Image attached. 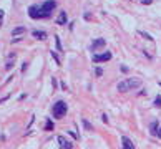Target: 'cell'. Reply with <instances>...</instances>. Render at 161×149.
Returning <instances> with one entry per match:
<instances>
[{
	"mask_svg": "<svg viewBox=\"0 0 161 149\" xmlns=\"http://www.w3.org/2000/svg\"><path fill=\"white\" fill-rule=\"evenodd\" d=\"M140 86H141V80L140 78H126V80H123V81L118 83L116 89L121 91V93H125V91H130V89L140 88Z\"/></svg>",
	"mask_w": 161,
	"mask_h": 149,
	"instance_id": "cell-2",
	"label": "cell"
},
{
	"mask_svg": "<svg viewBox=\"0 0 161 149\" xmlns=\"http://www.w3.org/2000/svg\"><path fill=\"white\" fill-rule=\"evenodd\" d=\"M55 7H57V2H55V0H47V2H43L42 5H33V7H30L28 15L32 18H35V20H38V18H47L52 15Z\"/></svg>",
	"mask_w": 161,
	"mask_h": 149,
	"instance_id": "cell-1",
	"label": "cell"
},
{
	"mask_svg": "<svg viewBox=\"0 0 161 149\" xmlns=\"http://www.w3.org/2000/svg\"><path fill=\"white\" fill-rule=\"evenodd\" d=\"M4 25V10H0V27Z\"/></svg>",
	"mask_w": 161,
	"mask_h": 149,
	"instance_id": "cell-17",
	"label": "cell"
},
{
	"mask_svg": "<svg viewBox=\"0 0 161 149\" xmlns=\"http://www.w3.org/2000/svg\"><path fill=\"white\" fill-rule=\"evenodd\" d=\"M13 61H15V55H10L7 60V65H5V68L7 70H12V66H13Z\"/></svg>",
	"mask_w": 161,
	"mask_h": 149,
	"instance_id": "cell-11",
	"label": "cell"
},
{
	"mask_svg": "<svg viewBox=\"0 0 161 149\" xmlns=\"http://www.w3.org/2000/svg\"><path fill=\"white\" fill-rule=\"evenodd\" d=\"M95 73H97V76H101V74H103V70H101V68H97Z\"/></svg>",
	"mask_w": 161,
	"mask_h": 149,
	"instance_id": "cell-18",
	"label": "cell"
},
{
	"mask_svg": "<svg viewBox=\"0 0 161 149\" xmlns=\"http://www.w3.org/2000/svg\"><path fill=\"white\" fill-rule=\"evenodd\" d=\"M156 136L161 139V126H160V129H156Z\"/></svg>",
	"mask_w": 161,
	"mask_h": 149,
	"instance_id": "cell-21",
	"label": "cell"
},
{
	"mask_svg": "<svg viewBox=\"0 0 161 149\" xmlns=\"http://www.w3.org/2000/svg\"><path fill=\"white\" fill-rule=\"evenodd\" d=\"M33 37H35L37 40H45L47 38V33L43 32V30H35V32H33Z\"/></svg>",
	"mask_w": 161,
	"mask_h": 149,
	"instance_id": "cell-9",
	"label": "cell"
},
{
	"mask_svg": "<svg viewBox=\"0 0 161 149\" xmlns=\"http://www.w3.org/2000/svg\"><path fill=\"white\" fill-rule=\"evenodd\" d=\"M22 33H25V27H17V28L12 30V35H13V37L22 35Z\"/></svg>",
	"mask_w": 161,
	"mask_h": 149,
	"instance_id": "cell-10",
	"label": "cell"
},
{
	"mask_svg": "<svg viewBox=\"0 0 161 149\" xmlns=\"http://www.w3.org/2000/svg\"><path fill=\"white\" fill-rule=\"evenodd\" d=\"M156 129H158V123H156V121H153V124H151V134L156 136Z\"/></svg>",
	"mask_w": 161,
	"mask_h": 149,
	"instance_id": "cell-13",
	"label": "cell"
},
{
	"mask_svg": "<svg viewBox=\"0 0 161 149\" xmlns=\"http://www.w3.org/2000/svg\"><path fill=\"white\" fill-rule=\"evenodd\" d=\"M52 58H53V60L57 61V65H58V66L61 65V63H60V58H58V55H57V53H53V51H52Z\"/></svg>",
	"mask_w": 161,
	"mask_h": 149,
	"instance_id": "cell-14",
	"label": "cell"
},
{
	"mask_svg": "<svg viewBox=\"0 0 161 149\" xmlns=\"http://www.w3.org/2000/svg\"><path fill=\"white\" fill-rule=\"evenodd\" d=\"M67 20H68L67 12H65V10H61L60 13H58V17H57V23H58V25H65V23H67Z\"/></svg>",
	"mask_w": 161,
	"mask_h": 149,
	"instance_id": "cell-7",
	"label": "cell"
},
{
	"mask_svg": "<svg viewBox=\"0 0 161 149\" xmlns=\"http://www.w3.org/2000/svg\"><path fill=\"white\" fill-rule=\"evenodd\" d=\"M108 60H111V53H110V51H105V53H101V55H95V57H93V63L108 61Z\"/></svg>",
	"mask_w": 161,
	"mask_h": 149,
	"instance_id": "cell-4",
	"label": "cell"
},
{
	"mask_svg": "<svg viewBox=\"0 0 161 149\" xmlns=\"http://www.w3.org/2000/svg\"><path fill=\"white\" fill-rule=\"evenodd\" d=\"M83 126H85V128L88 129V131L91 129V126H90V123H88V121H83Z\"/></svg>",
	"mask_w": 161,
	"mask_h": 149,
	"instance_id": "cell-19",
	"label": "cell"
},
{
	"mask_svg": "<svg viewBox=\"0 0 161 149\" xmlns=\"http://www.w3.org/2000/svg\"><path fill=\"white\" fill-rule=\"evenodd\" d=\"M67 111H68L67 103L60 99V101H57V103L53 104V110H52V113H53L55 118H58V119H60V118H63L65 114H67Z\"/></svg>",
	"mask_w": 161,
	"mask_h": 149,
	"instance_id": "cell-3",
	"label": "cell"
},
{
	"mask_svg": "<svg viewBox=\"0 0 161 149\" xmlns=\"http://www.w3.org/2000/svg\"><path fill=\"white\" fill-rule=\"evenodd\" d=\"M58 146H60L61 149H65V148H67V149H72L73 148V144L68 141L65 136H58Z\"/></svg>",
	"mask_w": 161,
	"mask_h": 149,
	"instance_id": "cell-5",
	"label": "cell"
},
{
	"mask_svg": "<svg viewBox=\"0 0 161 149\" xmlns=\"http://www.w3.org/2000/svg\"><path fill=\"white\" fill-rule=\"evenodd\" d=\"M27 66H28V63H27V61H25V63L22 65V71H25V70H27Z\"/></svg>",
	"mask_w": 161,
	"mask_h": 149,
	"instance_id": "cell-20",
	"label": "cell"
},
{
	"mask_svg": "<svg viewBox=\"0 0 161 149\" xmlns=\"http://www.w3.org/2000/svg\"><path fill=\"white\" fill-rule=\"evenodd\" d=\"M143 4H151V0H141Z\"/></svg>",
	"mask_w": 161,
	"mask_h": 149,
	"instance_id": "cell-22",
	"label": "cell"
},
{
	"mask_svg": "<svg viewBox=\"0 0 161 149\" xmlns=\"http://www.w3.org/2000/svg\"><path fill=\"white\" fill-rule=\"evenodd\" d=\"M45 129H47V131H52V129H53V123H52V119H47V124H45Z\"/></svg>",
	"mask_w": 161,
	"mask_h": 149,
	"instance_id": "cell-12",
	"label": "cell"
},
{
	"mask_svg": "<svg viewBox=\"0 0 161 149\" xmlns=\"http://www.w3.org/2000/svg\"><path fill=\"white\" fill-rule=\"evenodd\" d=\"M55 42H57V50L61 51V43H60V38H58V37H55Z\"/></svg>",
	"mask_w": 161,
	"mask_h": 149,
	"instance_id": "cell-16",
	"label": "cell"
},
{
	"mask_svg": "<svg viewBox=\"0 0 161 149\" xmlns=\"http://www.w3.org/2000/svg\"><path fill=\"white\" fill-rule=\"evenodd\" d=\"M121 142H123V148H125V149H135V144H133L126 136H125V138H121Z\"/></svg>",
	"mask_w": 161,
	"mask_h": 149,
	"instance_id": "cell-8",
	"label": "cell"
},
{
	"mask_svg": "<svg viewBox=\"0 0 161 149\" xmlns=\"http://www.w3.org/2000/svg\"><path fill=\"white\" fill-rule=\"evenodd\" d=\"M154 106L161 108V96H156V99H154Z\"/></svg>",
	"mask_w": 161,
	"mask_h": 149,
	"instance_id": "cell-15",
	"label": "cell"
},
{
	"mask_svg": "<svg viewBox=\"0 0 161 149\" xmlns=\"http://www.w3.org/2000/svg\"><path fill=\"white\" fill-rule=\"evenodd\" d=\"M106 45V42H105V38H97L93 43H91V50H98V48H103V46Z\"/></svg>",
	"mask_w": 161,
	"mask_h": 149,
	"instance_id": "cell-6",
	"label": "cell"
}]
</instances>
